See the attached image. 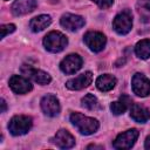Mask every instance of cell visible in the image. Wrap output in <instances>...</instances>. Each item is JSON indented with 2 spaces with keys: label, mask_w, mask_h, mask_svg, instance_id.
<instances>
[{
  "label": "cell",
  "mask_w": 150,
  "mask_h": 150,
  "mask_svg": "<svg viewBox=\"0 0 150 150\" xmlns=\"http://www.w3.org/2000/svg\"><path fill=\"white\" fill-rule=\"evenodd\" d=\"M70 122L83 135H91L100 127L97 120L88 117V116H84V115H82L80 112H73L70 115Z\"/></svg>",
  "instance_id": "6da1fadb"
},
{
  "label": "cell",
  "mask_w": 150,
  "mask_h": 150,
  "mask_svg": "<svg viewBox=\"0 0 150 150\" xmlns=\"http://www.w3.org/2000/svg\"><path fill=\"white\" fill-rule=\"evenodd\" d=\"M67 43H68L67 38L57 30L49 32L43 39L45 48L52 53H59V52L63 50L64 47L67 46Z\"/></svg>",
  "instance_id": "7a4b0ae2"
},
{
  "label": "cell",
  "mask_w": 150,
  "mask_h": 150,
  "mask_svg": "<svg viewBox=\"0 0 150 150\" xmlns=\"http://www.w3.org/2000/svg\"><path fill=\"white\" fill-rule=\"evenodd\" d=\"M32 124H33V122L29 116L16 115V116L12 117V120L9 121L8 130L14 136H21V135L27 134L30 130Z\"/></svg>",
  "instance_id": "3957f363"
},
{
  "label": "cell",
  "mask_w": 150,
  "mask_h": 150,
  "mask_svg": "<svg viewBox=\"0 0 150 150\" xmlns=\"http://www.w3.org/2000/svg\"><path fill=\"white\" fill-rule=\"evenodd\" d=\"M132 27V15L129 11H123L117 14L112 21L114 30L120 35H125L131 30Z\"/></svg>",
  "instance_id": "277c9868"
},
{
  "label": "cell",
  "mask_w": 150,
  "mask_h": 150,
  "mask_svg": "<svg viewBox=\"0 0 150 150\" xmlns=\"http://www.w3.org/2000/svg\"><path fill=\"white\" fill-rule=\"evenodd\" d=\"M137 137H138V131L136 129H129L120 134L114 141L112 145L115 149H130L135 144Z\"/></svg>",
  "instance_id": "5b68a950"
},
{
  "label": "cell",
  "mask_w": 150,
  "mask_h": 150,
  "mask_svg": "<svg viewBox=\"0 0 150 150\" xmlns=\"http://www.w3.org/2000/svg\"><path fill=\"white\" fill-rule=\"evenodd\" d=\"M131 86H132V90L137 96L141 97H145L150 94V80L146 79L143 74L141 73H136L132 76V81H131Z\"/></svg>",
  "instance_id": "8992f818"
},
{
  "label": "cell",
  "mask_w": 150,
  "mask_h": 150,
  "mask_svg": "<svg viewBox=\"0 0 150 150\" xmlns=\"http://www.w3.org/2000/svg\"><path fill=\"white\" fill-rule=\"evenodd\" d=\"M84 42L89 47L90 50L97 53V52H101L104 48L107 39L100 32H88L84 35Z\"/></svg>",
  "instance_id": "52a82bcc"
},
{
  "label": "cell",
  "mask_w": 150,
  "mask_h": 150,
  "mask_svg": "<svg viewBox=\"0 0 150 150\" xmlns=\"http://www.w3.org/2000/svg\"><path fill=\"white\" fill-rule=\"evenodd\" d=\"M21 73L23 75H26L27 77L32 79L34 82H36L39 84H48L52 81L49 74H47L43 70L35 69V68H33L30 66H27V64H23L21 67Z\"/></svg>",
  "instance_id": "ba28073f"
},
{
  "label": "cell",
  "mask_w": 150,
  "mask_h": 150,
  "mask_svg": "<svg viewBox=\"0 0 150 150\" xmlns=\"http://www.w3.org/2000/svg\"><path fill=\"white\" fill-rule=\"evenodd\" d=\"M81 67H82V59L77 54H69L60 63L61 70L66 74H74Z\"/></svg>",
  "instance_id": "9c48e42d"
},
{
  "label": "cell",
  "mask_w": 150,
  "mask_h": 150,
  "mask_svg": "<svg viewBox=\"0 0 150 150\" xmlns=\"http://www.w3.org/2000/svg\"><path fill=\"white\" fill-rule=\"evenodd\" d=\"M41 109L47 116H56L60 112V103L56 96L54 95H46L41 100Z\"/></svg>",
  "instance_id": "30bf717a"
},
{
  "label": "cell",
  "mask_w": 150,
  "mask_h": 150,
  "mask_svg": "<svg viewBox=\"0 0 150 150\" xmlns=\"http://www.w3.org/2000/svg\"><path fill=\"white\" fill-rule=\"evenodd\" d=\"M93 81V74L90 71H86L74 79H70L67 81L66 87L70 90H80L86 87H88Z\"/></svg>",
  "instance_id": "8fae6325"
},
{
  "label": "cell",
  "mask_w": 150,
  "mask_h": 150,
  "mask_svg": "<svg viewBox=\"0 0 150 150\" xmlns=\"http://www.w3.org/2000/svg\"><path fill=\"white\" fill-rule=\"evenodd\" d=\"M9 87L16 94H26L33 89L32 83L20 75H13L9 79Z\"/></svg>",
  "instance_id": "7c38bea8"
},
{
  "label": "cell",
  "mask_w": 150,
  "mask_h": 150,
  "mask_svg": "<svg viewBox=\"0 0 150 150\" xmlns=\"http://www.w3.org/2000/svg\"><path fill=\"white\" fill-rule=\"evenodd\" d=\"M60 22H61V26L68 30H77L84 26V19L82 16L70 14V13L63 14L61 16Z\"/></svg>",
  "instance_id": "4fadbf2b"
},
{
  "label": "cell",
  "mask_w": 150,
  "mask_h": 150,
  "mask_svg": "<svg viewBox=\"0 0 150 150\" xmlns=\"http://www.w3.org/2000/svg\"><path fill=\"white\" fill-rule=\"evenodd\" d=\"M36 7V0H15L12 5V12L14 15H23L30 13Z\"/></svg>",
  "instance_id": "5bb4252c"
},
{
  "label": "cell",
  "mask_w": 150,
  "mask_h": 150,
  "mask_svg": "<svg viewBox=\"0 0 150 150\" xmlns=\"http://www.w3.org/2000/svg\"><path fill=\"white\" fill-rule=\"evenodd\" d=\"M54 143L61 149H69V148L74 146L75 138L73 137V135L69 131L61 129L56 132V135L54 137Z\"/></svg>",
  "instance_id": "9a60e30c"
},
{
  "label": "cell",
  "mask_w": 150,
  "mask_h": 150,
  "mask_svg": "<svg viewBox=\"0 0 150 150\" xmlns=\"http://www.w3.org/2000/svg\"><path fill=\"white\" fill-rule=\"evenodd\" d=\"M130 116L134 121H136L138 123H145L150 118V112L145 107L134 103L130 107Z\"/></svg>",
  "instance_id": "2e32d148"
},
{
  "label": "cell",
  "mask_w": 150,
  "mask_h": 150,
  "mask_svg": "<svg viewBox=\"0 0 150 150\" xmlns=\"http://www.w3.org/2000/svg\"><path fill=\"white\" fill-rule=\"evenodd\" d=\"M131 103H132V101H131V98H130L129 96L122 95L117 101H115V102L111 103L110 110L112 111L114 115H121V114H123L129 107L132 105Z\"/></svg>",
  "instance_id": "e0dca14e"
},
{
  "label": "cell",
  "mask_w": 150,
  "mask_h": 150,
  "mask_svg": "<svg viewBox=\"0 0 150 150\" xmlns=\"http://www.w3.org/2000/svg\"><path fill=\"white\" fill-rule=\"evenodd\" d=\"M50 22H52V18H50L49 15L42 14V15L35 16V18H33V19L30 20V22H29V28H30L33 32L38 33V32H41V30H43L45 28H47V27L50 25Z\"/></svg>",
  "instance_id": "ac0fdd59"
},
{
  "label": "cell",
  "mask_w": 150,
  "mask_h": 150,
  "mask_svg": "<svg viewBox=\"0 0 150 150\" xmlns=\"http://www.w3.org/2000/svg\"><path fill=\"white\" fill-rule=\"evenodd\" d=\"M115 84H116V79L110 74L101 75L96 80V87L101 91H109L115 87Z\"/></svg>",
  "instance_id": "d6986e66"
},
{
  "label": "cell",
  "mask_w": 150,
  "mask_h": 150,
  "mask_svg": "<svg viewBox=\"0 0 150 150\" xmlns=\"http://www.w3.org/2000/svg\"><path fill=\"white\" fill-rule=\"evenodd\" d=\"M135 53L139 59H143V60L149 59L150 57V40L144 39L137 42V45L135 46Z\"/></svg>",
  "instance_id": "ffe728a7"
},
{
  "label": "cell",
  "mask_w": 150,
  "mask_h": 150,
  "mask_svg": "<svg viewBox=\"0 0 150 150\" xmlns=\"http://www.w3.org/2000/svg\"><path fill=\"white\" fill-rule=\"evenodd\" d=\"M81 103H82V107H84V108L88 109V110H97V109H100L98 100H97L93 94L86 95V96L82 98Z\"/></svg>",
  "instance_id": "44dd1931"
},
{
  "label": "cell",
  "mask_w": 150,
  "mask_h": 150,
  "mask_svg": "<svg viewBox=\"0 0 150 150\" xmlns=\"http://www.w3.org/2000/svg\"><path fill=\"white\" fill-rule=\"evenodd\" d=\"M138 7L141 13H144L150 16V0H141L138 2Z\"/></svg>",
  "instance_id": "7402d4cb"
},
{
  "label": "cell",
  "mask_w": 150,
  "mask_h": 150,
  "mask_svg": "<svg viewBox=\"0 0 150 150\" xmlns=\"http://www.w3.org/2000/svg\"><path fill=\"white\" fill-rule=\"evenodd\" d=\"M0 30H1V39H4L7 34H11L15 30V26L12 25V23H8V25H2L0 27Z\"/></svg>",
  "instance_id": "603a6c76"
},
{
  "label": "cell",
  "mask_w": 150,
  "mask_h": 150,
  "mask_svg": "<svg viewBox=\"0 0 150 150\" xmlns=\"http://www.w3.org/2000/svg\"><path fill=\"white\" fill-rule=\"evenodd\" d=\"M100 8H102V9H105V8H109L111 5H112V2H114V0H93Z\"/></svg>",
  "instance_id": "cb8c5ba5"
},
{
  "label": "cell",
  "mask_w": 150,
  "mask_h": 150,
  "mask_svg": "<svg viewBox=\"0 0 150 150\" xmlns=\"http://www.w3.org/2000/svg\"><path fill=\"white\" fill-rule=\"evenodd\" d=\"M144 146H145V149H146V150H150V136H148V137H146Z\"/></svg>",
  "instance_id": "d4e9b609"
},
{
  "label": "cell",
  "mask_w": 150,
  "mask_h": 150,
  "mask_svg": "<svg viewBox=\"0 0 150 150\" xmlns=\"http://www.w3.org/2000/svg\"><path fill=\"white\" fill-rule=\"evenodd\" d=\"M6 111V102L4 98H1V112H5Z\"/></svg>",
  "instance_id": "484cf974"
},
{
  "label": "cell",
  "mask_w": 150,
  "mask_h": 150,
  "mask_svg": "<svg viewBox=\"0 0 150 150\" xmlns=\"http://www.w3.org/2000/svg\"><path fill=\"white\" fill-rule=\"evenodd\" d=\"M87 148H88V149H91V148H95V149H102V146H97V145H88Z\"/></svg>",
  "instance_id": "4316f807"
},
{
  "label": "cell",
  "mask_w": 150,
  "mask_h": 150,
  "mask_svg": "<svg viewBox=\"0 0 150 150\" xmlns=\"http://www.w3.org/2000/svg\"><path fill=\"white\" fill-rule=\"evenodd\" d=\"M52 2H56V1H59V0H50Z\"/></svg>",
  "instance_id": "83f0119b"
}]
</instances>
